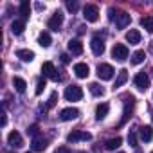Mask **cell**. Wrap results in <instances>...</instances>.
Listing matches in <instances>:
<instances>
[{
  "label": "cell",
  "mask_w": 153,
  "mask_h": 153,
  "mask_svg": "<svg viewBox=\"0 0 153 153\" xmlns=\"http://www.w3.org/2000/svg\"><path fill=\"white\" fill-rule=\"evenodd\" d=\"M133 106H135V99H133L131 96H130V97H126V103H124V112H123V119H121V124H124V123L128 121V117H130V114H131Z\"/></svg>",
  "instance_id": "cell-11"
},
{
  "label": "cell",
  "mask_w": 153,
  "mask_h": 153,
  "mask_svg": "<svg viewBox=\"0 0 153 153\" xmlns=\"http://www.w3.org/2000/svg\"><path fill=\"white\" fill-rule=\"evenodd\" d=\"M2 126H6L7 124V117H6V112H2V123H0Z\"/></svg>",
  "instance_id": "cell-36"
},
{
  "label": "cell",
  "mask_w": 153,
  "mask_h": 153,
  "mask_svg": "<svg viewBox=\"0 0 153 153\" xmlns=\"http://www.w3.org/2000/svg\"><path fill=\"white\" fill-rule=\"evenodd\" d=\"M108 110H110L108 103H101V105H97V108H96V119H97V121L105 119V117L108 115Z\"/></svg>",
  "instance_id": "cell-19"
},
{
  "label": "cell",
  "mask_w": 153,
  "mask_h": 153,
  "mask_svg": "<svg viewBox=\"0 0 153 153\" xmlns=\"http://www.w3.org/2000/svg\"><path fill=\"white\" fill-rule=\"evenodd\" d=\"M112 56H114V59H117V61H124V59L128 58V47L123 45V43H115L114 49H112Z\"/></svg>",
  "instance_id": "cell-4"
},
{
  "label": "cell",
  "mask_w": 153,
  "mask_h": 153,
  "mask_svg": "<svg viewBox=\"0 0 153 153\" xmlns=\"http://www.w3.org/2000/svg\"><path fill=\"white\" fill-rule=\"evenodd\" d=\"M38 43H40L42 47H49V45L52 43L51 34H49V33H40V36H38Z\"/></svg>",
  "instance_id": "cell-27"
},
{
  "label": "cell",
  "mask_w": 153,
  "mask_h": 153,
  "mask_svg": "<svg viewBox=\"0 0 153 153\" xmlns=\"http://www.w3.org/2000/svg\"><path fill=\"white\" fill-rule=\"evenodd\" d=\"M27 135H31L33 139L38 137V124H31V126L27 128Z\"/></svg>",
  "instance_id": "cell-32"
},
{
  "label": "cell",
  "mask_w": 153,
  "mask_h": 153,
  "mask_svg": "<svg viewBox=\"0 0 153 153\" xmlns=\"http://www.w3.org/2000/svg\"><path fill=\"white\" fill-rule=\"evenodd\" d=\"M42 72H43L45 78H51V79H54V81L59 79V76L56 74V68H54V63H51V61H45V63L42 65Z\"/></svg>",
  "instance_id": "cell-8"
},
{
  "label": "cell",
  "mask_w": 153,
  "mask_h": 153,
  "mask_svg": "<svg viewBox=\"0 0 153 153\" xmlns=\"http://www.w3.org/2000/svg\"><path fill=\"white\" fill-rule=\"evenodd\" d=\"M63 25V15H61V11H56L51 18H49V22H47V27L49 29H52V31H59V27Z\"/></svg>",
  "instance_id": "cell-6"
},
{
  "label": "cell",
  "mask_w": 153,
  "mask_h": 153,
  "mask_svg": "<svg viewBox=\"0 0 153 153\" xmlns=\"http://www.w3.org/2000/svg\"><path fill=\"white\" fill-rule=\"evenodd\" d=\"M79 115V110L78 108H65V110H61V114H59V119L61 121H72V119H76Z\"/></svg>",
  "instance_id": "cell-13"
},
{
  "label": "cell",
  "mask_w": 153,
  "mask_h": 153,
  "mask_svg": "<svg viewBox=\"0 0 153 153\" xmlns=\"http://www.w3.org/2000/svg\"><path fill=\"white\" fill-rule=\"evenodd\" d=\"M74 72H76V76H78V78H87V76L90 74V68H88V65L87 63H76L74 65Z\"/></svg>",
  "instance_id": "cell-14"
},
{
  "label": "cell",
  "mask_w": 153,
  "mask_h": 153,
  "mask_svg": "<svg viewBox=\"0 0 153 153\" xmlns=\"http://www.w3.org/2000/svg\"><path fill=\"white\" fill-rule=\"evenodd\" d=\"M139 135H140V139H142L144 142H149V140L153 139V128L146 124V126L139 128Z\"/></svg>",
  "instance_id": "cell-17"
},
{
  "label": "cell",
  "mask_w": 153,
  "mask_h": 153,
  "mask_svg": "<svg viewBox=\"0 0 153 153\" xmlns=\"http://www.w3.org/2000/svg\"><path fill=\"white\" fill-rule=\"evenodd\" d=\"M114 67L110 65V63H101V65H97V78L99 79H103V81H108V79H112L114 78Z\"/></svg>",
  "instance_id": "cell-1"
},
{
  "label": "cell",
  "mask_w": 153,
  "mask_h": 153,
  "mask_svg": "<svg viewBox=\"0 0 153 153\" xmlns=\"http://www.w3.org/2000/svg\"><path fill=\"white\" fill-rule=\"evenodd\" d=\"M128 142H130V146H137V135H135V131L128 133Z\"/></svg>",
  "instance_id": "cell-33"
},
{
  "label": "cell",
  "mask_w": 153,
  "mask_h": 153,
  "mask_svg": "<svg viewBox=\"0 0 153 153\" xmlns=\"http://www.w3.org/2000/svg\"><path fill=\"white\" fill-rule=\"evenodd\" d=\"M92 135L88 131H79V130H76V131H70L67 135V140L68 142H79V140H90Z\"/></svg>",
  "instance_id": "cell-5"
},
{
  "label": "cell",
  "mask_w": 153,
  "mask_h": 153,
  "mask_svg": "<svg viewBox=\"0 0 153 153\" xmlns=\"http://www.w3.org/2000/svg\"><path fill=\"white\" fill-rule=\"evenodd\" d=\"M135 153H139V151H135Z\"/></svg>",
  "instance_id": "cell-40"
},
{
  "label": "cell",
  "mask_w": 153,
  "mask_h": 153,
  "mask_svg": "<svg viewBox=\"0 0 153 153\" xmlns=\"http://www.w3.org/2000/svg\"><path fill=\"white\" fill-rule=\"evenodd\" d=\"M67 9L74 13L76 9H78V2H70V0H68V2H67Z\"/></svg>",
  "instance_id": "cell-34"
},
{
  "label": "cell",
  "mask_w": 153,
  "mask_h": 153,
  "mask_svg": "<svg viewBox=\"0 0 153 153\" xmlns=\"http://www.w3.org/2000/svg\"><path fill=\"white\" fill-rule=\"evenodd\" d=\"M27 153H29V151H27Z\"/></svg>",
  "instance_id": "cell-42"
},
{
  "label": "cell",
  "mask_w": 153,
  "mask_h": 153,
  "mask_svg": "<svg viewBox=\"0 0 153 153\" xmlns=\"http://www.w3.org/2000/svg\"><path fill=\"white\" fill-rule=\"evenodd\" d=\"M67 47H68V51H70L72 54H81V52H83V43H81L79 40H70Z\"/></svg>",
  "instance_id": "cell-20"
},
{
  "label": "cell",
  "mask_w": 153,
  "mask_h": 153,
  "mask_svg": "<svg viewBox=\"0 0 153 153\" xmlns=\"http://www.w3.org/2000/svg\"><path fill=\"white\" fill-rule=\"evenodd\" d=\"M133 83L139 90H146L149 87V78H148V74L146 72H139L135 78H133Z\"/></svg>",
  "instance_id": "cell-7"
},
{
  "label": "cell",
  "mask_w": 153,
  "mask_h": 153,
  "mask_svg": "<svg viewBox=\"0 0 153 153\" xmlns=\"http://www.w3.org/2000/svg\"><path fill=\"white\" fill-rule=\"evenodd\" d=\"M126 42H128L130 45H137V43L140 42V33H139L137 29H130V31L126 33Z\"/></svg>",
  "instance_id": "cell-16"
},
{
  "label": "cell",
  "mask_w": 153,
  "mask_h": 153,
  "mask_svg": "<svg viewBox=\"0 0 153 153\" xmlns=\"http://www.w3.org/2000/svg\"><path fill=\"white\" fill-rule=\"evenodd\" d=\"M119 153H124V151H119Z\"/></svg>",
  "instance_id": "cell-39"
},
{
  "label": "cell",
  "mask_w": 153,
  "mask_h": 153,
  "mask_svg": "<svg viewBox=\"0 0 153 153\" xmlns=\"http://www.w3.org/2000/svg\"><path fill=\"white\" fill-rule=\"evenodd\" d=\"M126 81H128V70H126V68H121L119 74H117V79H115V85H114V87L119 88V87H123Z\"/></svg>",
  "instance_id": "cell-21"
},
{
  "label": "cell",
  "mask_w": 153,
  "mask_h": 153,
  "mask_svg": "<svg viewBox=\"0 0 153 153\" xmlns=\"http://www.w3.org/2000/svg\"><path fill=\"white\" fill-rule=\"evenodd\" d=\"M31 146H33V149H34V151H43V149L47 148V139H43L42 135H38V137H34V139H33Z\"/></svg>",
  "instance_id": "cell-15"
},
{
  "label": "cell",
  "mask_w": 153,
  "mask_h": 153,
  "mask_svg": "<svg viewBox=\"0 0 153 153\" xmlns=\"http://www.w3.org/2000/svg\"><path fill=\"white\" fill-rule=\"evenodd\" d=\"M130 22H131V16L128 13H124V11H121V13L115 15V25H117V29H126L130 25Z\"/></svg>",
  "instance_id": "cell-9"
},
{
  "label": "cell",
  "mask_w": 153,
  "mask_h": 153,
  "mask_svg": "<svg viewBox=\"0 0 153 153\" xmlns=\"http://www.w3.org/2000/svg\"><path fill=\"white\" fill-rule=\"evenodd\" d=\"M7 142H9V146H13V148H22V146H24V139H22V135H20L18 131H11V133L7 135Z\"/></svg>",
  "instance_id": "cell-12"
},
{
  "label": "cell",
  "mask_w": 153,
  "mask_h": 153,
  "mask_svg": "<svg viewBox=\"0 0 153 153\" xmlns=\"http://www.w3.org/2000/svg\"><path fill=\"white\" fill-rule=\"evenodd\" d=\"M56 103H58V92H52V94H51V97H49V101H47V105H45V108H47V110H51V108H54V106H56Z\"/></svg>",
  "instance_id": "cell-30"
},
{
  "label": "cell",
  "mask_w": 153,
  "mask_h": 153,
  "mask_svg": "<svg viewBox=\"0 0 153 153\" xmlns=\"http://www.w3.org/2000/svg\"><path fill=\"white\" fill-rule=\"evenodd\" d=\"M144 59H146V52L144 51H135L133 56H131V63L133 65H140Z\"/></svg>",
  "instance_id": "cell-25"
},
{
  "label": "cell",
  "mask_w": 153,
  "mask_h": 153,
  "mask_svg": "<svg viewBox=\"0 0 153 153\" xmlns=\"http://www.w3.org/2000/svg\"><path fill=\"white\" fill-rule=\"evenodd\" d=\"M83 97V90L78 85H70L65 88V99L67 101H79Z\"/></svg>",
  "instance_id": "cell-2"
},
{
  "label": "cell",
  "mask_w": 153,
  "mask_h": 153,
  "mask_svg": "<svg viewBox=\"0 0 153 153\" xmlns=\"http://www.w3.org/2000/svg\"><path fill=\"white\" fill-rule=\"evenodd\" d=\"M83 18H85L87 22H97V18H99V9H97V6H94V4L85 6V9H83Z\"/></svg>",
  "instance_id": "cell-3"
},
{
  "label": "cell",
  "mask_w": 153,
  "mask_h": 153,
  "mask_svg": "<svg viewBox=\"0 0 153 153\" xmlns=\"http://www.w3.org/2000/svg\"><path fill=\"white\" fill-rule=\"evenodd\" d=\"M140 25H142L148 33H153V16H144V18H140Z\"/></svg>",
  "instance_id": "cell-28"
},
{
  "label": "cell",
  "mask_w": 153,
  "mask_h": 153,
  "mask_svg": "<svg viewBox=\"0 0 153 153\" xmlns=\"http://www.w3.org/2000/svg\"><path fill=\"white\" fill-rule=\"evenodd\" d=\"M151 153H153V151H151Z\"/></svg>",
  "instance_id": "cell-41"
},
{
  "label": "cell",
  "mask_w": 153,
  "mask_h": 153,
  "mask_svg": "<svg viewBox=\"0 0 153 153\" xmlns=\"http://www.w3.org/2000/svg\"><path fill=\"white\" fill-rule=\"evenodd\" d=\"M43 90H45V79H42V78H40V79H38V83H36V90H34V94H36V96H40Z\"/></svg>",
  "instance_id": "cell-31"
},
{
  "label": "cell",
  "mask_w": 153,
  "mask_h": 153,
  "mask_svg": "<svg viewBox=\"0 0 153 153\" xmlns=\"http://www.w3.org/2000/svg\"><path fill=\"white\" fill-rule=\"evenodd\" d=\"M88 88H90V92H92L94 96H97V97H101V96L105 94V88H103L99 83H90V85H88Z\"/></svg>",
  "instance_id": "cell-29"
},
{
  "label": "cell",
  "mask_w": 153,
  "mask_h": 153,
  "mask_svg": "<svg viewBox=\"0 0 153 153\" xmlns=\"http://www.w3.org/2000/svg\"><path fill=\"white\" fill-rule=\"evenodd\" d=\"M54 153H70V149H68V148H65V146H61V148H58Z\"/></svg>",
  "instance_id": "cell-35"
},
{
  "label": "cell",
  "mask_w": 153,
  "mask_h": 153,
  "mask_svg": "<svg viewBox=\"0 0 153 153\" xmlns=\"http://www.w3.org/2000/svg\"><path fill=\"white\" fill-rule=\"evenodd\" d=\"M13 87H15V90H16V92L24 94V92H25V88H27V83H25L22 78H13Z\"/></svg>",
  "instance_id": "cell-24"
},
{
  "label": "cell",
  "mask_w": 153,
  "mask_h": 153,
  "mask_svg": "<svg viewBox=\"0 0 153 153\" xmlns=\"http://www.w3.org/2000/svg\"><path fill=\"white\" fill-rule=\"evenodd\" d=\"M7 153H13V151H7Z\"/></svg>",
  "instance_id": "cell-38"
},
{
  "label": "cell",
  "mask_w": 153,
  "mask_h": 153,
  "mask_svg": "<svg viewBox=\"0 0 153 153\" xmlns=\"http://www.w3.org/2000/svg\"><path fill=\"white\" fill-rule=\"evenodd\" d=\"M16 58H20L22 61H33L34 59V52L29 49H18L16 51Z\"/></svg>",
  "instance_id": "cell-18"
},
{
  "label": "cell",
  "mask_w": 153,
  "mask_h": 153,
  "mask_svg": "<svg viewBox=\"0 0 153 153\" xmlns=\"http://www.w3.org/2000/svg\"><path fill=\"white\" fill-rule=\"evenodd\" d=\"M61 61H63V63H68V61H70V58H68L67 54H61Z\"/></svg>",
  "instance_id": "cell-37"
},
{
  "label": "cell",
  "mask_w": 153,
  "mask_h": 153,
  "mask_svg": "<svg viewBox=\"0 0 153 153\" xmlns=\"http://www.w3.org/2000/svg\"><path fill=\"white\" fill-rule=\"evenodd\" d=\"M90 47H92V52H94L96 56H101V54L105 52V42H103L99 36H94V38H92Z\"/></svg>",
  "instance_id": "cell-10"
},
{
  "label": "cell",
  "mask_w": 153,
  "mask_h": 153,
  "mask_svg": "<svg viewBox=\"0 0 153 153\" xmlns=\"http://www.w3.org/2000/svg\"><path fill=\"white\" fill-rule=\"evenodd\" d=\"M29 13H31V6L27 0H24V2L20 4V15H22V20H27L29 18Z\"/></svg>",
  "instance_id": "cell-26"
},
{
  "label": "cell",
  "mask_w": 153,
  "mask_h": 153,
  "mask_svg": "<svg viewBox=\"0 0 153 153\" xmlns=\"http://www.w3.org/2000/svg\"><path fill=\"white\" fill-rule=\"evenodd\" d=\"M25 29V20H15L11 24V33L13 34H22Z\"/></svg>",
  "instance_id": "cell-22"
},
{
  "label": "cell",
  "mask_w": 153,
  "mask_h": 153,
  "mask_svg": "<svg viewBox=\"0 0 153 153\" xmlns=\"http://www.w3.org/2000/svg\"><path fill=\"white\" fill-rule=\"evenodd\" d=\"M121 144H123V139H121V137H114V139H108V140H106L105 148L110 149V151H114V149H117Z\"/></svg>",
  "instance_id": "cell-23"
}]
</instances>
